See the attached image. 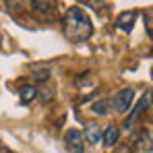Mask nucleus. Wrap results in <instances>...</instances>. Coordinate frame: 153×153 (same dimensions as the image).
<instances>
[{
    "mask_svg": "<svg viewBox=\"0 0 153 153\" xmlns=\"http://www.w3.org/2000/svg\"><path fill=\"white\" fill-rule=\"evenodd\" d=\"M118 139H120V128L118 126H108L105 132H102V143L105 149H112L118 143Z\"/></svg>",
    "mask_w": 153,
    "mask_h": 153,
    "instance_id": "obj_6",
    "label": "nucleus"
},
{
    "mask_svg": "<svg viewBox=\"0 0 153 153\" xmlns=\"http://www.w3.org/2000/svg\"><path fill=\"white\" fill-rule=\"evenodd\" d=\"M0 153H10V151H6V149H2V151H0Z\"/></svg>",
    "mask_w": 153,
    "mask_h": 153,
    "instance_id": "obj_14",
    "label": "nucleus"
},
{
    "mask_svg": "<svg viewBox=\"0 0 153 153\" xmlns=\"http://www.w3.org/2000/svg\"><path fill=\"white\" fill-rule=\"evenodd\" d=\"M134 19H137V13L134 10H126V13H122L118 19H116V27L120 29V31H130L132 25H134Z\"/></svg>",
    "mask_w": 153,
    "mask_h": 153,
    "instance_id": "obj_7",
    "label": "nucleus"
},
{
    "mask_svg": "<svg viewBox=\"0 0 153 153\" xmlns=\"http://www.w3.org/2000/svg\"><path fill=\"white\" fill-rule=\"evenodd\" d=\"M31 6H33V13H37L39 17H52L54 13H52V6L48 2H39V0H33L31 2Z\"/></svg>",
    "mask_w": 153,
    "mask_h": 153,
    "instance_id": "obj_9",
    "label": "nucleus"
},
{
    "mask_svg": "<svg viewBox=\"0 0 153 153\" xmlns=\"http://www.w3.org/2000/svg\"><path fill=\"white\" fill-rule=\"evenodd\" d=\"M83 141H87V143H91V145H95V143H102V128L97 126L95 122H89L85 130H83Z\"/></svg>",
    "mask_w": 153,
    "mask_h": 153,
    "instance_id": "obj_4",
    "label": "nucleus"
},
{
    "mask_svg": "<svg viewBox=\"0 0 153 153\" xmlns=\"http://www.w3.org/2000/svg\"><path fill=\"white\" fill-rule=\"evenodd\" d=\"M62 33L68 42L79 44V42H85L91 37L93 33V23L91 19L87 17V13L79 6H71L62 19Z\"/></svg>",
    "mask_w": 153,
    "mask_h": 153,
    "instance_id": "obj_1",
    "label": "nucleus"
},
{
    "mask_svg": "<svg viewBox=\"0 0 153 153\" xmlns=\"http://www.w3.org/2000/svg\"><path fill=\"white\" fill-rule=\"evenodd\" d=\"M37 95H39V100H42V102H50L52 97H54V91H52L50 87H44L42 91L37 89Z\"/></svg>",
    "mask_w": 153,
    "mask_h": 153,
    "instance_id": "obj_12",
    "label": "nucleus"
},
{
    "mask_svg": "<svg viewBox=\"0 0 153 153\" xmlns=\"http://www.w3.org/2000/svg\"><path fill=\"white\" fill-rule=\"evenodd\" d=\"M33 81H48L50 79V68H39V71H33L31 73Z\"/></svg>",
    "mask_w": 153,
    "mask_h": 153,
    "instance_id": "obj_11",
    "label": "nucleus"
},
{
    "mask_svg": "<svg viewBox=\"0 0 153 153\" xmlns=\"http://www.w3.org/2000/svg\"><path fill=\"white\" fill-rule=\"evenodd\" d=\"M149 97H151V91H147V95H145V97H141V102L137 103V108H134V110L130 112L128 120L124 122V128H126V130H128V128H132V124H134V120L139 118V114H141V112H143V110H145V108L149 105Z\"/></svg>",
    "mask_w": 153,
    "mask_h": 153,
    "instance_id": "obj_5",
    "label": "nucleus"
},
{
    "mask_svg": "<svg viewBox=\"0 0 153 153\" xmlns=\"http://www.w3.org/2000/svg\"><path fill=\"white\" fill-rule=\"evenodd\" d=\"M110 100H100V102H95L91 105V112L93 114H97V116H105L108 112H110Z\"/></svg>",
    "mask_w": 153,
    "mask_h": 153,
    "instance_id": "obj_10",
    "label": "nucleus"
},
{
    "mask_svg": "<svg viewBox=\"0 0 153 153\" xmlns=\"http://www.w3.org/2000/svg\"><path fill=\"white\" fill-rule=\"evenodd\" d=\"M83 132L79 130V128H71V130H66V134H64V145H66V149L71 153H83Z\"/></svg>",
    "mask_w": 153,
    "mask_h": 153,
    "instance_id": "obj_3",
    "label": "nucleus"
},
{
    "mask_svg": "<svg viewBox=\"0 0 153 153\" xmlns=\"http://www.w3.org/2000/svg\"><path fill=\"white\" fill-rule=\"evenodd\" d=\"M19 97H21V103H29L37 97V87L35 85H23L19 89Z\"/></svg>",
    "mask_w": 153,
    "mask_h": 153,
    "instance_id": "obj_8",
    "label": "nucleus"
},
{
    "mask_svg": "<svg viewBox=\"0 0 153 153\" xmlns=\"http://www.w3.org/2000/svg\"><path fill=\"white\" fill-rule=\"evenodd\" d=\"M132 100H134V89L124 87V89H120V91L114 95V100H110V103L114 105L116 112L124 114V112H128V110L132 108Z\"/></svg>",
    "mask_w": 153,
    "mask_h": 153,
    "instance_id": "obj_2",
    "label": "nucleus"
},
{
    "mask_svg": "<svg viewBox=\"0 0 153 153\" xmlns=\"http://www.w3.org/2000/svg\"><path fill=\"white\" fill-rule=\"evenodd\" d=\"M153 21H151V10H147L145 13V29H147V35L151 37L153 35V25H151Z\"/></svg>",
    "mask_w": 153,
    "mask_h": 153,
    "instance_id": "obj_13",
    "label": "nucleus"
}]
</instances>
